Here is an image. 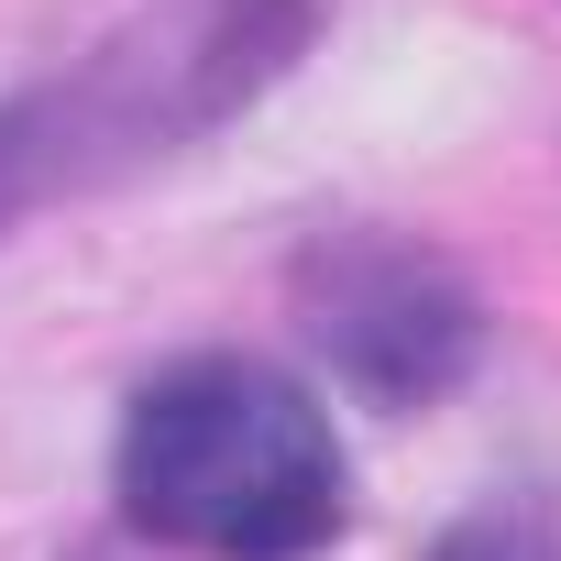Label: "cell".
<instances>
[{
	"instance_id": "6da1fadb",
	"label": "cell",
	"mask_w": 561,
	"mask_h": 561,
	"mask_svg": "<svg viewBox=\"0 0 561 561\" xmlns=\"http://www.w3.org/2000/svg\"><path fill=\"white\" fill-rule=\"evenodd\" d=\"M122 506L198 561H309L342 528V440L309 386L242 353L154 375L122 419Z\"/></svg>"
},
{
	"instance_id": "7a4b0ae2",
	"label": "cell",
	"mask_w": 561,
	"mask_h": 561,
	"mask_svg": "<svg viewBox=\"0 0 561 561\" xmlns=\"http://www.w3.org/2000/svg\"><path fill=\"white\" fill-rule=\"evenodd\" d=\"M298 45H309V0H144L56 89L0 100V231L56 187H100L231 122Z\"/></svg>"
},
{
	"instance_id": "3957f363",
	"label": "cell",
	"mask_w": 561,
	"mask_h": 561,
	"mask_svg": "<svg viewBox=\"0 0 561 561\" xmlns=\"http://www.w3.org/2000/svg\"><path fill=\"white\" fill-rule=\"evenodd\" d=\"M298 320L309 342L331 353V375L375 408H430L473 375L484 353V309L473 287L430 253V242H397V231H342L298 264Z\"/></svg>"
},
{
	"instance_id": "277c9868",
	"label": "cell",
	"mask_w": 561,
	"mask_h": 561,
	"mask_svg": "<svg viewBox=\"0 0 561 561\" xmlns=\"http://www.w3.org/2000/svg\"><path fill=\"white\" fill-rule=\"evenodd\" d=\"M430 561H561V484H528V495L473 506L462 528H440Z\"/></svg>"
}]
</instances>
